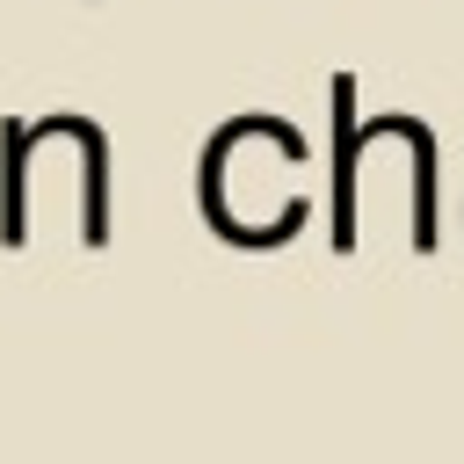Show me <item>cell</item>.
Returning <instances> with one entry per match:
<instances>
[{
    "label": "cell",
    "mask_w": 464,
    "mask_h": 464,
    "mask_svg": "<svg viewBox=\"0 0 464 464\" xmlns=\"http://www.w3.org/2000/svg\"><path fill=\"white\" fill-rule=\"evenodd\" d=\"M0 239L22 246L44 210L72 218L80 246L109 239V130L94 116H7L0 123Z\"/></svg>",
    "instance_id": "obj_1"
},
{
    "label": "cell",
    "mask_w": 464,
    "mask_h": 464,
    "mask_svg": "<svg viewBox=\"0 0 464 464\" xmlns=\"http://www.w3.org/2000/svg\"><path fill=\"white\" fill-rule=\"evenodd\" d=\"M312 145L283 116H232L203 145V218L232 246H276L304 225L312 188H304Z\"/></svg>",
    "instance_id": "obj_2"
},
{
    "label": "cell",
    "mask_w": 464,
    "mask_h": 464,
    "mask_svg": "<svg viewBox=\"0 0 464 464\" xmlns=\"http://www.w3.org/2000/svg\"><path fill=\"white\" fill-rule=\"evenodd\" d=\"M348 196H355V72H334V246H355Z\"/></svg>",
    "instance_id": "obj_3"
}]
</instances>
